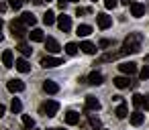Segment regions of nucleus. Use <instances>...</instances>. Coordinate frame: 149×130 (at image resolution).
Instances as JSON below:
<instances>
[{"label": "nucleus", "mask_w": 149, "mask_h": 130, "mask_svg": "<svg viewBox=\"0 0 149 130\" xmlns=\"http://www.w3.org/2000/svg\"><path fill=\"white\" fill-rule=\"evenodd\" d=\"M141 43H143V35L141 33H129V37L125 39L123 43V55H129V53H139L141 49Z\"/></svg>", "instance_id": "nucleus-1"}, {"label": "nucleus", "mask_w": 149, "mask_h": 130, "mask_svg": "<svg viewBox=\"0 0 149 130\" xmlns=\"http://www.w3.org/2000/svg\"><path fill=\"white\" fill-rule=\"evenodd\" d=\"M57 110H59V104H57L55 100H47V102H43L41 108H39V112H41L43 116H47V118H53V116L57 114Z\"/></svg>", "instance_id": "nucleus-2"}, {"label": "nucleus", "mask_w": 149, "mask_h": 130, "mask_svg": "<svg viewBox=\"0 0 149 130\" xmlns=\"http://www.w3.org/2000/svg\"><path fill=\"white\" fill-rule=\"evenodd\" d=\"M10 31H13V35L15 37H19V39H23L25 35H29L27 33V25L23 23V19H15V21H10Z\"/></svg>", "instance_id": "nucleus-3"}, {"label": "nucleus", "mask_w": 149, "mask_h": 130, "mask_svg": "<svg viewBox=\"0 0 149 130\" xmlns=\"http://www.w3.org/2000/svg\"><path fill=\"white\" fill-rule=\"evenodd\" d=\"M57 27H59L61 33H70L72 31V17H68V14L57 17Z\"/></svg>", "instance_id": "nucleus-4"}, {"label": "nucleus", "mask_w": 149, "mask_h": 130, "mask_svg": "<svg viewBox=\"0 0 149 130\" xmlns=\"http://www.w3.org/2000/svg\"><path fill=\"white\" fill-rule=\"evenodd\" d=\"M59 65H63V61L59 59V57H43L41 59V67H45V69H53V67H59Z\"/></svg>", "instance_id": "nucleus-5"}, {"label": "nucleus", "mask_w": 149, "mask_h": 130, "mask_svg": "<svg viewBox=\"0 0 149 130\" xmlns=\"http://www.w3.org/2000/svg\"><path fill=\"white\" fill-rule=\"evenodd\" d=\"M96 23H98V27H100L102 31H106V29H110V27H112V19H110L106 12L96 14Z\"/></svg>", "instance_id": "nucleus-6"}, {"label": "nucleus", "mask_w": 149, "mask_h": 130, "mask_svg": "<svg viewBox=\"0 0 149 130\" xmlns=\"http://www.w3.org/2000/svg\"><path fill=\"white\" fill-rule=\"evenodd\" d=\"M6 87H8V91H10V94H19V91H23V89H25V81H21V79H8Z\"/></svg>", "instance_id": "nucleus-7"}, {"label": "nucleus", "mask_w": 149, "mask_h": 130, "mask_svg": "<svg viewBox=\"0 0 149 130\" xmlns=\"http://www.w3.org/2000/svg\"><path fill=\"white\" fill-rule=\"evenodd\" d=\"M118 69H120L125 75H133V73H137V63H133V61H125V63L118 65Z\"/></svg>", "instance_id": "nucleus-8"}, {"label": "nucleus", "mask_w": 149, "mask_h": 130, "mask_svg": "<svg viewBox=\"0 0 149 130\" xmlns=\"http://www.w3.org/2000/svg\"><path fill=\"white\" fill-rule=\"evenodd\" d=\"M131 14H133L135 19H141V17L145 14V4H141V2H131Z\"/></svg>", "instance_id": "nucleus-9"}, {"label": "nucleus", "mask_w": 149, "mask_h": 130, "mask_svg": "<svg viewBox=\"0 0 149 130\" xmlns=\"http://www.w3.org/2000/svg\"><path fill=\"white\" fill-rule=\"evenodd\" d=\"M45 49H47L49 53H59V51H61L59 43H57L53 37H47V39H45Z\"/></svg>", "instance_id": "nucleus-10"}, {"label": "nucleus", "mask_w": 149, "mask_h": 130, "mask_svg": "<svg viewBox=\"0 0 149 130\" xmlns=\"http://www.w3.org/2000/svg\"><path fill=\"white\" fill-rule=\"evenodd\" d=\"M15 67H17V71H21V73H29V71H31V65H29V61H27L25 57L17 59V61H15Z\"/></svg>", "instance_id": "nucleus-11"}, {"label": "nucleus", "mask_w": 149, "mask_h": 130, "mask_svg": "<svg viewBox=\"0 0 149 130\" xmlns=\"http://www.w3.org/2000/svg\"><path fill=\"white\" fill-rule=\"evenodd\" d=\"M102 81H104V75H102L100 71H92V73L88 75V83H90V85H100Z\"/></svg>", "instance_id": "nucleus-12"}, {"label": "nucleus", "mask_w": 149, "mask_h": 130, "mask_svg": "<svg viewBox=\"0 0 149 130\" xmlns=\"http://www.w3.org/2000/svg\"><path fill=\"white\" fill-rule=\"evenodd\" d=\"M112 83H114L118 89H127V87L131 85L129 77H125V75H118V77H114V79H112Z\"/></svg>", "instance_id": "nucleus-13"}, {"label": "nucleus", "mask_w": 149, "mask_h": 130, "mask_svg": "<svg viewBox=\"0 0 149 130\" xmlns=\"http://www.w3.org/2000/svg\"><path fill=\"white\" fill-rule=\"evenodd\" d=\"M43 91H45V94H57V91H59V85H57L55 81L47 79V81H43Z\"/></svg>", "instance_id": "nucleus-14"}, {"label": "nucleus", "mask_w": 149, "mask_h": 130, "mask_svg": "<svg viewBox=\"0 0 149 130\" xmlns=\"http://www.w3.org/2000/svg\"><path fill=\"white\" fill-rule=\"evenodd\" d=\"M78 122H80V114H78V112H74V110L65 112V124H70V126H76Z\"/></svg>", "instance_id": "nucleus-15"}, {"label": "nucleus", "mask_w": 149, "mask_h": 130, "mask_svg": "<svg viewBox=\"0 0 149 130\" xmlns=\"http://www.w3.org/2000/svg\"><path fill=\"white\" fill-rule=\"evenodd\" d=\"M29 37H31V41H35V43H45V35H43L41 29H33V31L29 33Z\"/></svg>", "instance_id": "nucleus-16"}, {"label": "nucleus", "mask_w": 149, "mask_h": 130, "mask_svg": "<svg viewBox=\"0 0 149 130\" xmlns=\"http://www.w3.org/2000/svg\"><path fill=\"white\" fill-rule=\"evenodd\" d=\"M80 49L86 53V55H94L98 49H96V45L94 43H90V41H84V43H80Z\"/></svg>", "instance_id": "nucleus-17"}, {"label": "nucleus", "mask_w": 149, "mask_h": 130, "mask_svg": "<svg viewBox=\"0 0 149 130\" xmlns=\"http://www.w3.org/2000/svg\"><path fill=\"white\" fill-rule=\"evenodd\" d=\"M2 63H4V67H15V59H13V51L10 49H6L2 53Z\"/></svg>", "instance_id": "nucleus-18"}, {"label": "nucleus", "mask_w": 149, "mask_h": 130, "mask_svg": "<svg viewBox=\"0 0 149 130\" xmlns=\"http://www.w3.org/2000/svg\"><path fill=\"white\" fill-rule=\"evenodd\" d=\"M86 108L88 110H100V102L94 96H86Z\"/></svg>", "instance_id": "nucleus-19"}, {"label": "nucleus", "mask_w": 149, "mask_h": 130, "mask_svg": "<svg viewBox=\"0 0 149 130\" xmlns=\"http://www.w3.org/2000/svg\"><path fill=\"white\" fill-rule=\"evenodd\" d=\"M21 19H23V23H25L27 27H29V25L33 27V25L37 23V17H35L33 12H23V14H21Z\"/></svg>", "instance_id": "nucleus-20"}, {"label": "nucleus", "mask_w": 149, "mask_h": 130, "mask_svg": "<svg viewBox=\"0 0 149 130\" xmlns=\"http://www.w3.org/2000/svg\"><path fill=\"white\" fill-rule=\"evenodd\" d=\"M143 120H145V116H143L141 112H133V114H131V124H133V126H141Z\"/></svg>", "instance_id": "nucleus-21"}, {"label": "nucleus", "mask_w": 149, "mask_h": 130, "mask_svg": "<svg viewBox=\"0 0 149 130\" xmlns=\"http://www.w3.org/2000/svg\"><path fill=\"white\" fill-rule=\"evenodd\" d=\"M55 21H57V17H55V12H53V10H47V12L43 14V23H45L47 27H49V25H53Z\"/></svg>", "instance_id": "nucleus-22"}, {"label": "nucleus", "mask_w": 149, "mask_h": 130, "mask_svg": "<svg viewBox=\"0 0 149 130\" xmlns=\"http://www.w3.org/2000/svg\"><path fill=\"white\" fill-rule=\"evenodd\" d=\"M90 33H92V27H90V25H80V27H78V31H76V35H78V37H88Z\"/></svg>", "instance_id": "nucleus-23"}, {"label": "nucleus", "mask_w": 149, "mask_h": 130, "mask_svg": "<svg viewBox=\"0 0 149 130\" xmlns=\"http://www.w3.org/2000/svg\"><path fill=\"white\" fill-rule=\"evenodd\" d=\"M17 49L21 51V55H23V57H29V55L33 53V49H31V47H29L27 43H23V41H21V43L17 45Z\"/></svg>", "instance_id": "nucleus-24"}, {"label": "nucleus", "mask_w": 149, "mask_h": 130, "mask_svg": "<svg viewBox=\"0 0 149 130\" xmlns=\"http://www.w3.org/2000/svg\"><path fill=\"white\" fill-rule=\"evenodd\" d=\"M114 114H116V118H118V120L127 118V114H129V110H127V104H120V106L116 108V112H114Z\"/></svg>", "instance_id": "nucleus-25"}, {"label": "nucleus", "mask_w": 149, "mask_h": 130, "mask_svg": "<svg viewBox=\"0 0 149 130\" xmlns=\"http://www.w3.org/2000/svg\"><path fill=\"white\" fill-rule=\"evenodd\" d=\"M78 49H80V47H78L76 43H68V45H65V53H68L70 57H74V55L78 53Z\"/></svg>", "instance_id": "nucleus-26"}, {"label": "nucleus", "mask_w": 149, "mask_h": 130, "mask_svg": "<svg viewBox=\"0 0 149 130\" xmlns=\"http://www.w3.org/2000/svg\"><path fill=\"white\" fill-rule=\"evenodd\" d=\"M143 102H145V96H141V94H135V96H133V106H135V108H141Z\"/></svg>", "instance_id": "nucleus-27"}, {"label": "nucleus", "mask_w": 149, "mask_h": 130, "mask_svg": "<svg viewBox=\"0 0 149 130\" xmlns=\"http://www.w3.org/2000/svg\"><path fill=\"white\" fill-rule=\"evenodd\" d=\"M10 110H13L15 114H19V112L23 110V104H21V100H17V98H13V104H10Z\"/></svg>", "instance_id": "nucleus-28"}, {"label": "nucleus", "mask_w": 149, "mask_h": 130, "mask_svg": "<svg viewBox=\"0 0 149 130\" xmlns=\"http://www.w3.org/2000/svg\"><path fill=\"white\" fill-rule=\"evenodd\" d=\"M23 126H25L27 130H31V128L35 126V120H33L31 116H27V114H25V116H23Z\"/></svg>", "instance_id": "nucleus-29"}, {"label": "nucleus", "mask_w": 149, "mask_h": 130, "mask_svg": "<svg viewBox=\"0 0 149 130\" xmlns=\"http://www.w3.org/2000/svg\"><path fill=\"white\" fill-rule=\"evenodd\" d=\"M23 2H25V0H8V6H10L13 10H19V8L23 6Z\"/></svg>", "instance_id": "nucleus-30"}, {"label": "nucleus", "mask_w": 149, "mask_h": 130, "mask_svg": "<svg viewBox=\"0 0 149 130\" xmlns=\"http://www.w3.org/2000/svg\"><path fill=\"white\" fill-rule=\"evenodd\" d=\"M90 126H92V128H102V122H100L98 118H94V116H90Z\"/></svg>", "instance_id": "nucleus-31"}, {"label": "nucleus", "mask_w": 149, "mask_h": 130, "mask_svg": "<svg viewBox=\"0 0 149 130\" xmlns=\"http://www.w3.org/2000/svg\"><path fill=\"white\" fill-rule=\"evenodd\" d=\"M116 4H118V0H104V6H106L108 10H110V8H114Z\"/></svg>", "instance_id": "nucleus-32"}, {"label": "nucleus", "mask_w": 149, "mask_h": 130, "mask_svg": "<svg viewBox=\"0 0 149 130\" xmlns=\"http://www.w3.org/2000/svg\"><path fill=\"white\" fill-rule=\"evenodd\" d=\"M141 79H149V65H145L141 69Z\"/></svg>", "instance_id": "nucleus-33"}, {"label": "nucleus", "mask_w": 149, "mask_h": 130, "mask_svg": "<svg viewBox=\"0 0 149 130\" xmlns=\"http://www.w3.org/2000/svg\"><path fill=\"white\" fill-rule=\"evenodd\" d=\"M88 12H92V10H90V8H80V6H78V10H76V14H78V17H82V14H88Z\"/></svg>", "instance_id": "nucleus-34"}, {"label": "nucleus", "mask_w": 149, "mask_h": 130, "mask_svg": "<svg viewBox=\"0 0 149 130\" xmlns=\"http://www.w3.org/2000/svg\"><path fill=\"white\" fill-rule=\"evenodd\" d=\"M65 2H78V0H57V4H59L61 8H65Z\"/></svg>", "instance_id": "nucleus-35"}, {"label": "nucleus", "mask_w": 149, "mask_h": 130, "mask_svg": "<svg viewBox=\"0 0 149 130\" xmlns=\"http://www.w3.org/2000/svg\"><path fill=\"white\" fill-rule=\"evenodd\" d=\"M98 47H110V41H108V39H102V41L98 43Z\"/></svg>", "instance_id": "nucleus-36"}, {"label": "nucleus", "mask_w": 149, "mask_h": 130, "mask_svg": "<svg viewBox=\"0 0 149 130\" xmlns=\"http://www.w3.org/2000/svg\"><path fill=\"white\" fill-rule=\"evenodd\" d=\"M6 8H8V4H4V2H0V12H6Z\"/></svg>", "instance_id": "nucleus-37"}, {"label": "nucleus", "mask_w": 149, "mask_h": 130, "mask_svg": "<svg viewBox=\"0 0 149 130\" xmlns=\"http://www.w3.org/2000/svg\"><path fill=\"white\" fill-rule=\"evenodd\" d=\"M143 108H145V110H149V96L145 98V102H143Z\"/></svg>", "instance_id": "nucleus-38"}, {"label": "nucleus", "mask_w": 149, "mask_h": 130, "mask_svg": "<svg viewBox=\"0 0 149 130\" xmlns=\"http://www.w3.org/2000/svg\"><path fill=\"white\" fill-rule=\"evenodd\" d=\"M4 112H6V108H4L2 104H0V118H2V116H4Z\"/></svg>", "instance_id": "nucleus-39"}, {"label": "nucleus", "mask_w": 149, "mask_h": 130, "mask_svg": "<svg viewBox=\"0 0 149 130\" xmlns=\"http://www.w3.org/2000/svg\"><path fill=\"white\" fill-rule=\"evenodd\" d=\"M120 4H125V6H131V0H118Z\"/></svg>", "instance_id": "nucleus-40"}, {"label": "nucleus", "mask_w": 149, "mask_h": 130, "mask_svg": "<svg viewBox=\"0 0 149 130\" xmlns=\"http://www.w3.org/2000/svg\"><path fill=\"white\" fill-rule=\"evenodd\" d=\"M2 25H4V23H2V19H0V31H2Z\"/></svg>", "instance_id": "nucleus-41"}, {"label": "nucleus", "mask_w": 149, "mask_h": 130, "mask_svg": "<svg viewBox=\"0 0 149 130\" xmlns=\"http://www.w3.org/2000/svg\"><path fill=\"white\" fill-rule=\"evenodd\" d=\"M2 39H4V35H2V31H0V41H2Z\"/></svg>", "instance_id": "nucleus-42"}, {"label": "nucleus", "mask_w": 149, "mask_h": 130, "mask_svg": "<svg viewBox=\"0 0 149 130\" xmlns=\"http://www.w3.org/2000/svg\"><path fill=\"white\" fill-rule=\"evenodd\" d=\"M145 61H149V55H147V57H145Z\"/></svg>", "instance_id": "nucleus-43"}, {"label": "nucleus", "mask_w": 149, "mask_h": 130, "mask_svg": "<svg viewBox=\"0 0 149 130\" xmlns=\"http://www.w3.org/2000/svg\"><path fill=\"white\" fill-rule=\"evenodd\" d=\"M51 130H59V128H51Z\"/></svg>", "instance_id": "nucleus-44"}, {"label": "nucleus", "mask_w": 149, "mask_h": 130, "mask_svg": "<svg viewBox=\"0 0 149 130\" xmlns=\"http://www.w3.org/2000/svg\"><path fill=\"white\" fill-rule=\"evenodd\" d=\"M92 2H96V0H92Z\"/></svg>", "instance_id": "nucleus-45"}, {"label": "nucleus", "mask_w": 149, "mask_h": 130, "mask_svg": "<svg viewBox=\"0 0 149 130\" xmlns=\"http://www.w3.org/2000/svg\"><path fill=\"white\" fill-rule=\"evenodd\" d=\"M47 2H49V0H47Z\"/></svg>", "instance_id": "nucleus-46"}]
</instances>
